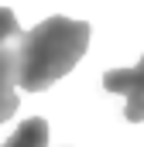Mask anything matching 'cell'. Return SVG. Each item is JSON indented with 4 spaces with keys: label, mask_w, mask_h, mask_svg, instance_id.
Segmentation results:
<instances>
[{
    "label": "cell",
    "mask_w": 144,
    "mask_h": 147,
    "mask_svg": "<svg viewBox=\"0 0 144 147\" xmlns=\"http://www.w3.org/2000/svg\"><path fill=\"white\" fill-rule=\"evenodd\" d=\"M89 48V24L72 17H48L24 31L17 48V86L24 92H41L55 86L62 75L75 69V62Z\"/></svg>",
    "instance_id": "obj_1"
},
{
    "label": "cell",
    "mask_w": 144,
    "mask_h": 147,
    "mask_svg": "<svg viewBox=\"0 0 144 147\" xmlns=\"http://www.w3.org/2000/svg\"><path fill=\"white\" fill-rule=\"evenodd\" d=\"M21 24L10 7H0V123L17 113V48H21Z\"/></svg>",
    "instance_id": "obj_2"
},
{
    "label": "cell",
    "mask_w": 144,
    "mask_h": 147,
    "mask_svg": "<svg viewBox=\"0 0 144 147\" xmlns=\"http://www.w3.org/2000/svg\"><path fill=\"white\" fill-rule=\"evenodd\" d=\"M103 89L127 99L124 116L130 123H141L144 120V58L134 69H113V72H107L103 75Z\"/></svg>",
    "instance_id": "obj_3"
},
{
    "label": "cell",
    "mask_w": 144,
    "mask_h": 147,
    "mask_svg": "<svg viewBox=\"0 0 144 147\" xmlns=\"http://www.w3.org/2000/svg\"><path fill=\"white\" fill-rule=\"evenodd\" d=\"M48 120H41V116H31V120H24L10 137H7V144L0 147H48Z\"/></svg>",
    "instance_id": "obj_4"
}]
</instances>
